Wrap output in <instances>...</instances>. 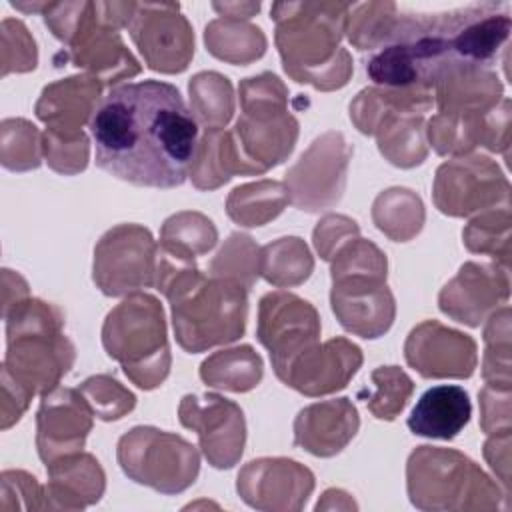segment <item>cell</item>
Segmentation results:
<instances>
[{
    "label": "cell",
    "mask_w": 512,
    "mask_h": 512,
    "mask_svg": "<svg viewBox=\"0 0 512 512\" xmlns=\"http://www.w3.org/2000/svg\"><path fill=\"white\" fill-rule=\"evenodd\" d=\"M372 380L376 382L378 390L366 400L368 408L376 414V418H396L412 392V380L396 366L374 370Z\"/></svg>",
    "instance_id": "obj_5"
},
{
    "label": "cell",
    "mask_w": 512,
    "mask_h": 512,
    "mask_svg": "<svg viewBox=\"0 0 512 512\" xmlns=\"http://www.w3.org/2000/svg\"><path fill=\"white\" fill-rule=\"evenodd\" d=\"M472 416L470 396L462 386L440 384L428 388L408 416V428L416 436L452 440Z\"/></svg>",
    "instance_id": "obj_3"
},
{
    "label": "cell",
    "mask_w": 512,
    "mask_h": 512,
    "mask_svg": "<svg viewBox=\"0 0 512 512\" xmlns=\"http://www.w3.org/2000/svg\"><path fill=\"white\" fill-rule=\"evenodd\" d=\"M96 166L152 188L184 184L198 150V122L180 90L142 80L112 88L88 120Z\"/></svg>",
    "instance_id": "obj_1"
},
{
    "label": "cell",
    "mask_w": 512,
    "mask_h": 512,
    "mask_svg": "<svg viewBox=\"0 0 512 512\" xmlns=\"http://www.w3.org/2000/svg\"><path fill=\"white\" fill-rule=\"evenodd\" d=\"M180 420L184 426L198 432L200 446L212 466L230 468L240 458L244 446V418L234 402L226 406L220 422H212L206 404L198 402L196 396H184Z\"/></svg>",
    "instance_id": "obj_2"
},
{
    "label": "cell",
    "mask_w": 512,
    "mask_h": 512,
    "mask_svg": "<svg viewBox=\"0 0 512 512\" xmlns=\"http://www.w3.org/2000/svg\"><path fill=\"white\" fill-rule=\"evenodd\" d=\"M80 400L74 390H58L44 396L38 412V452L46 464L54 460L56 450L64 448L62 430H66L74 448L84 444L90 418Z\"/></svg>",
    "instance_id": "obj_4"
}]
</instances>
